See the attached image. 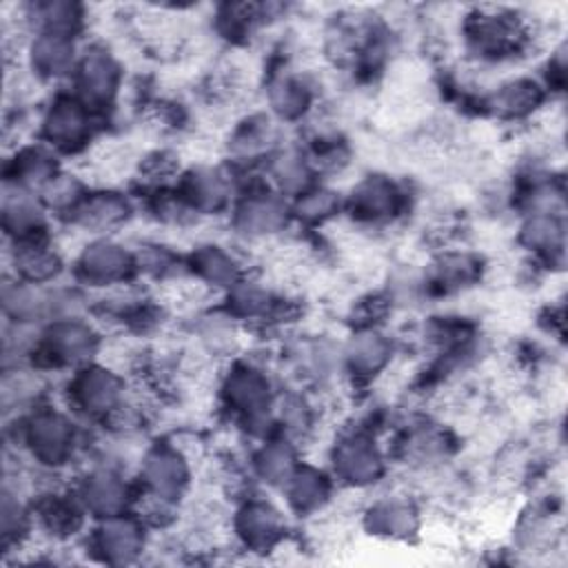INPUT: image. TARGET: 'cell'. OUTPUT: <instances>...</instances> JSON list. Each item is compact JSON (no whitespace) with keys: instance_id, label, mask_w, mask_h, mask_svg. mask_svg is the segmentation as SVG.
<instances>
[{"instance_id":"3","label":"cell","mask_w":568,"mask_h":568,"mask_svg":"<svg viewBox=\"0 0 568 568\" xmlns=\"http://www.w3.org/2000/svg\"><path fill=\"white\" fill-rule=\"evenodd\" d=\"M98 348L93 331L75 320H58L44 333L36 353L44 357L49 366H71L87 362Z\"/></svg>"},{"instance_id":"2","label":"cell","mask_w":568,"mask_h":568,"mask_svg":"<svg viewBox=\"0 0 568 568\" xmlns=\"http://www.w3.org/2000/svg\"><path fill=\"white\" fill-rule=\"evenodd\" d=\"M69 395L82 413L109 419L124 402V384L113 368L87 366L71 379Z\"/></svg>"},{"instance_id":"21","label":"cell","mask_w":568,"mask_h":568,"mask_svg":"<svg viewBox=\"0 0 568 568\" xmlns=\"http://www.w3.org/2000/svg\"><path fill=\"white\" fill-rule=\"evenodd\" d=\"M95 546L109 561H129L142 548V535L135 521L120 519V515H115L98 530Z\"/></svg>"},{"instance_id":"16","label":"cell","mask_w":568,"mask_h":568,"mask_svg":"<svg viewBox=\"0 0 568 568\" xmlns=\"http://www.w3.org/2000/svg\"><path fill=\"white\" fill-rule=\"evenodd\" d=\"M286 224V209L275 195H251L235 211V226L248 237L275 235Z\"/></svg>"},{"instance_id":"30","label":"cell","mask_w":568,"mask_h":568,"mask_svg":"<svg viewBox=\"0 0 568 568\" xmlns=\"http://www.w3.org/2000/svg\"><path fill=\"white\" fill-rule=\"evenodd\" d=\"M521 240L535 251H559L564 231L561 224L546 213H537L521 229Z\"/></svg>"},{"instance_id":"8","label":"cell","mask_w":568,"mask_h":568,"mask_svg":"<svg viewBox=\"0 0 568 568\" xmlns=\"http://www.w3.org/2000/svg\"><path fill=\"white\" fill-rule=\"evenodd\" d=\"M42 138L58 149H78L89 138V113L82 100L58 98L42 118Z\"/></svg>"},{"instance_id":"22","label":"cell","mask_w":568,"mask_h":568,"mask_svg":"<svg viewBox=\"0 0 568 568\" xmlns=\"http://www.w3.org/2000/svg\"><path fill=\"white\" fill-rule=\"evenodd\" d=\"M344 357L353 375H375L386 366L390 357V344L375 331H362L353 335Z\"/></svg>"},{"instance_id":"14","label":"cell","mask_w":568,"mask_h":568,"mask_svg":"<svg viewBox=\"0 0 568 568\" xmlns=\"http://www.w3.org/2000/svg\"><path fill=\"white\" fill-rule=\"evenodd\" d=\"M399 206V191L384 175H371L353 189L351 211L362 222H382L393 217Z\"/></svg>"},{"instance_id":"19","label":"cell","mask_w":568,"mask_h":568,"mask_svg":"<svg viewBox=\"0 0 568 568\" xmlns=\"http://www.w3.org/2000/svg\"><path fill=\"white\" fill-rule=\"evenodd\" d=\"M36 517L42 528L53 537L73 535L82 521V504L80 499H71L58 490H49L40 497L36 506Z\"/></svg>"},{"instance_id":"12","label":"cell","mask_w":568,"mask_h":568,"mask_svg":"<svg viewBox=\"0 0 568 568\" xmlns=\"http://www.w3.org/2000/svg\"><path fill=\"white\" fill-rule=\"evenodd\" d=\"M78 499L84 510H91L98 517H115L126 506V486L109 468L91 470L78 488Z\"/></svg>"},{"instance_id":"26","label":"cell","mask_w":568,"mask_h":568,"mask_svg":"<svg viewBox=\"0 0 568 568\" xmlns=\"http://www.w3.org/2000/svg\"><path fill=\"white\" fill-rule=\"evenodd\" d=\"M58 175L55 158L42 146H27L16 151L13 160V182L20 186H38L42 189Z\"/></svg>"},{"instance_id":"24","label":"cell","mask_w":568,"mask_h":568,"mask_svg":"<svg viewBox=\"0 0 568 568\" xmlns=\"http://www.w3.org/2000/svg\"><path fill=\"white\" fill-rule=\"evenodd\" d=\"M224 175L213 169H195L184 180V200L197 211H217L226 202Z\"/></svg>"},{"instance_id":"25","label":"cell","mask_w":568,"mask_h":568,"mask_svg":"<svg viewBox=\"0 0 568 568\" xmlns=\"http://www.w3.org/2000/svg\"><path fill=\"white\" fill-rule=\"evenodd\" d=\"M541 102V89L526 78L510 80L493 95V106L504 118H521L535 111Z\"/></svg>"},{"instance_id":"23","label":"cell","mask_w":568,"mask_h":568,"mask_svg":"<svg viewBox=\"0 0 568 568\" xmlns=\"http://www.w3.org/2000/svg\"><path fill=\"white\" fill-rule=\"evenodd\" d=\"M286 493H288V501L293 504V508H297L300 513H311L326 504V499L331 495V486H328V479L320 470L295 468L286 481Z\"/></svg>"},{"instance_id":"11","label":"cell","mask_w":568,"mask_h":568,"mask_svg":"<svg viewBox=\"0 0 568 568\" xmlns=\"http://www.w3.org/2000/svg\"><path fill=\"white\" fill-rule=\"evenodd\" d=\"M2 222L13 240H29L44 235V209L29 193L27 186L7 182L2 195Z\"/></svg>"},{"instance_id":"1","label":"cell","mask_w":568,"mask_h":568,"mask_svg":"<svg viewBox=\"0 0 568 568\" xmlns=\"http://www.w3.org/2000/svg\"><path fill=\"white\" fill-rule=\"evenodd\" d=\"M24 448L44 466H62L73 455V424L58 410H36L22 426Z\"/></svg>"},{"instance_id":"13","label":"cell","mask_w":568,"mask_h":568,"mask_svg":"<svg viewBox=\"0 0 568 568\" xmlns=\"http://www.w3.org/2000/svg\"><path fill=\"white\" fill-rule=\"evenodd\" d=\"M11 264H13L16 280L38 284V286L53 280L62 268V260L58 251L49 246L44 235L18 240L11 253Z\"/></svg>"},{"instance_id":"10","label":"cell","mask_w":568,"mask_h":568,"mask_svg":"<svg viewBox=\"0 0 568 568\" xmlns=\"http://www.w3.org/2000/svg\"><path fill=\"white\" fill-rule=\"evenodd\" d=\"M29 64L38 78L53 80L75 71V44L73 36L38 31V36L27 47Z\"/></svg>"},{"instance_id":"18","label":"cell","mask_w":568,"mask_h":568,"mask_svg":"<svg viewBox=\"0 0 568 568\" xmlns=\"http://www.w3.org/2000/svg\"><path fill=\"white\" fill-rule=\"evenodd\" d=\"M366 526L371 535L402 539L417 528V513L408 501L382 499L366 510Z\"/></svg>"},{"instance_id":"20","label":"cell","mask_w":568,"mask_h":568,"mask_svg":"<svg viewBox=\"0 0 568 568\" xmlns=\"http://www.w3.org/2000/svg\"><path fill=\"white\" fill-rule=\"evenodd\" d=\"M193 271L204 286L233 288L244 280L242 264L220 246H202L193 253Z\"/></svg>"},{"instance_id":"9","label":"cell","mask_w":568,"mask_h":568,"mask_svg":"<svg viewBox=\"0 0 568 568\" xmlns=\"http://www.w3.org/2000/svg\"><path fill=\"white\" fill-rule=\"evenodd\" d=\"M133 257L120 244L100 240L89 244L78 257V273L91 286H109L126 280Z\"/></svg>"},{"instance_id":"17","label":"cell","mask_w":568,"mask_h":568,"mask_svg":"<svg viewBox=\"0 0 568 568\" xmlns=\"http://www.w3.org/2000/svg\"><path fill=\"white\" fill-rule=\"evenodd\" d=\"M131 215L129 202L113 191H102L95 195H87L73 209V222L82 229L91 231H111L126 222Z\"/></svg>"},{"instance_id":"15","label":"cell","mask_w":568,"mask_h":568,"mask_svg":"<svg viewBox=\"0 0 568 568\" xmlns=\"http://www.w3.org/2000/svg\"><path fill=\"white\" fill-rule=\"evenodd\" d=\"M235 530L251 548H271L284 530L282 515L266 501H248L237 510Z\"/></svg>"},{"instance_id":"32","label":"cell","mask_w":568,"mask_h":568,"mask_svg":"<svg viewBox=\"0 0 568 568\" xmlns=\"http://www.w3.org/2000/svg\"><path fill=\"white\" fill-rule=\"evenodd\" d=\"M339 206V200L333 191H326V189H317V191H304L297 200V206H295V213L306 220V222H324L328 220Z\"/></svg>"},{"instance_id":"28","label":"cell","mask_w":568,"mask_h":568,"mask_svg":"<svg viewBox=\"0 0 568 568\" xmlns=\"http://www.w3.org/2000/svg\"><path fill=\"white\" fill-rule=\"evenodd\" d=\"M253 466L266 484L284 486L295 470V455L288 444L271 442V444H264L262 450L255 455Z\"/></svg>"},{"instance_id":"29","label":"cell","mask_w":568,"mask_h":568,"mask_svg":"<svg viewBox=\"0 0 568 568\" xmlns=\"http://www.w3.org/2000/svg\"><path fill=\"white\" fill-rule=\"evenodd\" d=\"M271 178L282 191L302 195L306 191V184H308V178H311V166H308V162L304 160L302 153L284 151L273 160Z\"/></svg>"},{"instance_id":"7","label":"cell","mask_w":568,"mask_h":568,"mask_svg":"<svg viewBox=\"0 0 568 568\" xmlns=\"http://www.w3.org/2000/svg\"><path fill=\"white\" fill-rule=\"evenodd\" d=\"M335 475L351 486H368L379 479L384 459L375 442L366 435L344 437L333 450Z\"/></svg>"},{"instance_id":"31","label":"cell","mask_w":568,"mask_h":568,"mask_svg":"<svg viewBox=\"0 0 568 568\" xmlns=\"http://www.w3.org/2000/svg\"><path fill=\"white\" fill-rule=\"evenodd\" d=\"M271 138H273L271 122L262 115H255V118H251L248 122H244L242 126L235 129V135L231 140V149L237 155L253 158L255 153H260L268 146Z\"/></svg>"},{"instance_id":"4","label":"cell","mask_w":568,"mask_h":568,"mask_svg":"<svg viewBox=\"0 0 568 568\" xmlns=\"http://www.w3.org/2000/svg\"><path fill=\"white\" fill-rule=\"evenodd\" d=\"M142 481L149 490V497L171 504L184 493L189 484L186 457L169 446L149 450L142 464Z\"/></svg>"},{"instance_id":"6","label":"cell","mask_w":568,"mask_h":568,"mask_svg":"<svg viewBox=\"0 0 568 568\" xmlns=\"http://www.w3.org/2000/svg\"><path fill=\"white\" fill-rule=\"evenodd\" d=\"M120 67L115 58L104 49H91L75 64V89L80 100L89 106L109 104L118 93Z\"/></svg>"},{"instance_id":"5","label":"cell","mask_w":568,"mask_h":568,"mask_svg":"<svg viewBox=\"0 0 568 568\" xmlns=\"http://www.w3.org/2000/svg\"><path fill=\"white\" fill-rule=\"evenodd\" d=\"M222 393L226 404L244 417V424H260L271 406V386L262 371L251 366L233 368L224 384Z\"/></svg>"},{"instance_id":"27","label":"cell","mask_w":568,"mask_h":568,"mask_svg":"<svg viewBox=\"0 0 568 568\" xmlns=\"http://www.w3.org/2000/svg\"><path fill=\"white\" fill-rule=\"evenodd\" d=\"M268 102H271V109L280 118L295 120V118L306 113V109L311 104V91L304 82H300L295 78H288V75H282V78L271 82Z\"/></svg>"}]
</instances>
